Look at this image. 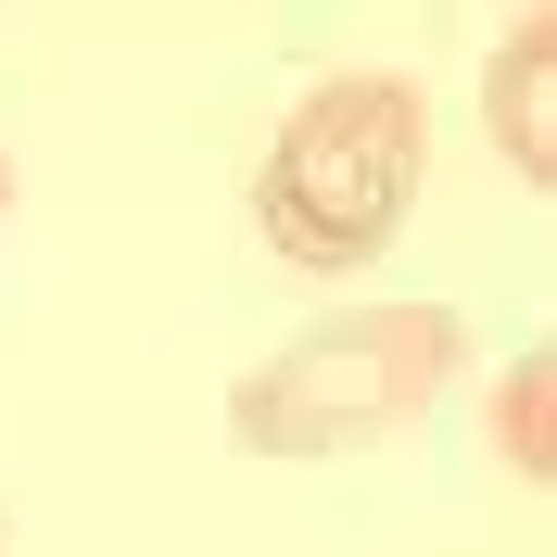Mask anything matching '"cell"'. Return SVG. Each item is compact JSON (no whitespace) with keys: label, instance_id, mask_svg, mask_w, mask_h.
Returning a JSON list of instances; mask_svg holds the SVG:
<instances>
[{"label":"cell","instance_id":"3957f363","mask_svg":"<svg viewBox=\"0 0 557 557\" xmlns=\"http://www.w3.org/2000/svg\"><path fill=\"white\" fill-rule=\"evenodd\" d=\"M482 127H494V152H507L532 190H557V0L494 38V64H482Z\"/></svg>","mask_w":557,"mask_h":557},{"label":"cell","instance_id":"277c9868","mask_svg":"<svg viewBox=\"0 0 557 557\" xmlns=\"http://www.w3.org/2000/svg\"><path fill=\"white\" fill-rule=\"evenodd\" d=\"M494 456H507V469H520V482H545L557 494V330L532 355H507V381H494Z\"/></svg>","mask_w":557,"mask_h":557},{"label":"cell","instance_id":"6da1fadb","mask_svg":"<svg viewBox=\"0 0 557 557\" xmlns=\"http://www.w3.org/2000/svg\"><path fill=\"white\" fill-rule=\"evenodd\" d=\"M418 165H431V102H418V76L343 64V76H317L305 102L278 114L267 165H253V228H267L278 267L355 278V267L393 253V228H406V203H418Z\"/></svg>","mask_w":557,"mask_h":557},{"label":"cell","instance_id":"7a4b0ae2","mask_svg":"<svg viewBox=\"0 0 557 557\" xmlns=\"http://www.w3.org/2000/svg\"><path fill=\"white\" fill-rule=\"evenodd\" d=\"M456 368H469L456 305H343L292 330L267 368H242L228 431H242V456H368L444 406Z\"/></svg>","mask_w":557,"mask_h":557},{"label":"cell","instance_id":"5b68a950","mask_svg":"<svg viewBox=\"0 0 557 557\" xmlns=\"http://www.w3.org/2000/svg\"><path fill=\"white\" fill-rule=\"evenodd\" d=\"M0 203H13V165H0Z\"/></svg>","mask_w":557,"mask_h":557}]
</instances>
